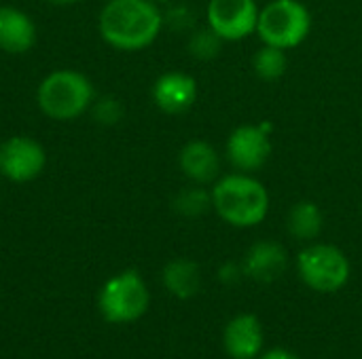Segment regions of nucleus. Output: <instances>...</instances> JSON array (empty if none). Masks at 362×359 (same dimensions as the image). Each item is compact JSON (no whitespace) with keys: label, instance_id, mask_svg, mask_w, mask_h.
Segmentation results:
<instances>
[{"label":"nucleus","instance_id":"f257e3e1","mask_svg":"<svg viewBox=\"0 0 362 359\" xmlns=\"http://www.w3.org/2000/svg\"><path fill=\"white\" fill-rule=\"evenodd\" d=\"M102 38L119 51H140L155 42L163 15L155 0H110L100 13Z\"/></svg>","mask_w":362,"mask_h":359},{"label":"nucleus","instance_id":"f03ea898","mask_svg":"<svg viewBox=\"0 0 362 359\" xmlns=\"http://www.w3.org/2000/svg\"><path fill=\"white\" fill-rule=\"evenodd\" d=\"M212 207L227 224L250 229L265 220L269 212V195L259 180L246 174H229L214 184Z\"/></svg>","mask_w":362,"mask_h":359},{"label":"nucleus","instance_id":"7ed1b4c3","mask_svg":"<svg viewBox=\"0 0 362 359\" xmlns=\"http://www.w3.org/2000/svg\"><path fill=\"white\" fill-rule=\"evenodd\" d=\"M36 99L49 118L72 121L93 104V85L76 70H55L38 85Z\"/></svg>","mask_w":362,"mask_h":359},{"label":"nucleus","instance_id":"20e7f679","mask_svg":"<svg viewBox=\"0 0 362 359\" xmlns=\"http://www.w3.org/2000/svg\"><path fill=\"white\" fill-rule=\"evenodd\" d=\"M312 30V15L299 0H272L259 13L257 34L278 49L299 47Z\"/></svg>","mask_w":362,"mask_h":359},{"label":"nucleus","instance_id":"39448f33","mask_svg":"<svg viewBox=\"0 0 362 359\" xmlns=\"http://www.w3.org/2000/svg\"><path fill=\"white\" fill-rule=\"evenodd\" d=\"M98 305L106 322L129 324L146 313L151 294L144 279L136 271H123L104 284Z\"/></svg>","mask_w":362,"mask_h":359},{"label":"nucleus","instance_id":"423d86ee","mask_svg":"<svg viewBox=\"0 0 362 359\" xmlns=\"http://www.w3.org/2000/svg\"><path fill=\"white\" fill-rule=\"evenodd\" d=\"M297 271L308 288L322 294L341 290L352 273L348 256L331 243H312L305 248L297 258Z\"/></svg>","mask_w":362,"mask_h":359},{"label":"nucleus","instance_id":"0eeeda50","mask_svg":"<svg viewBox=\"0 0 362 359\" xmlns=\"http://www.w3.org/2000/svg\"><path fill=\"white\" fill-rule=\"evenodd\" d=\"M259 6L255 0H210L208 25L223 40H242L257 32Z\"/></svg>","mask_w":362,"mask_h":359},{"label":"nucleus","instance_id":"6e6552de","mask_svg":"<svg viewBox=\"0 0 362 359\" xmlns=\"http://www.w3.org/2000/svg\"><path fill=\"white\" fill-rule=\"evenodd\" d=\"M272 125H242L238 127L229 140H227V159L229 163L240 171H257L261 169L269 154H272V142H269Z\"/></svg>","mask_w":362,"mask_h":359},{"label":"nucleus","instance_id":"1a4fd4ad","mask_svg":"<svg viewBox=\"0 0 362 359\" xmlns=\"http://www.w3.org/2000/svg\"><path fill=\"white\" fill-rule=\"evenodd\" d=\"M47 165L45 148L25 135L8 138L0 146V174L11 182H30Z\"/></svg>","mask_w":362,"mask_h":359},{"label":"nucleus","instance_id":"9d476101","mask_svg":"<svg viewBox=\"0 0 362 359\" xmlns=\"http://www.w3.org/2000/svg\"><path fill=\"white\" fill-rule=\"evenodd\" d=\"M263 324L252 313L235 315L223 332V347L233 359H257L263 353Z\"/></svg>","mask_w":362,"mask_h":359},{"label":"nucleus","instance_id":"9b49d317","mask_svg":"<svg viewBox=\"0 0 362 359\" xmlns=\"http://www.w3.org/2000/svg\"><path fill=\"white\" fill-rule=\"evenodd\" d=\"M197 97V83L185 72H165L153 87V99L159 110L168 114L187 112Z\"/></svg>","mask_w":362,"mask_h":359},{"label":"nucleus","instance_id":"f8f14e48","mask_svg":"<svg viewBox=\"0 0 362 359\" xmlns=\"http://www.w3.org/2000/svg\"><path fill=\"white\" fill-rule=\"evenodd\" d=\"M286 267H288V254L278 241H257L248 250L242 262L244 275L257 284L276 281L278 277L284 275Z\"/></svg>","mask_w":362,"mask_h":359},{"label":"nucleus","instance_id":"ddd939ff","mask_svg":"<svg viewBox=\"0 0 362 359\" xmlns=\"http://www.w3.org/2000/svg\"><path fill=\"white\" fill-rule=\"evenodd\" d=\"M182 174L193 180L195 184H210L218 178L221 174V159L216 150L202 140L189 142L178 157Z\"/></svg>","mask_w":362,"mask_h":359},{"label":"nucleus","instance_id":"4468645a","mask_svg":"<svg viewBox=\"0 0 362 359\" xmlns=\"http://www.w3.org/2000/svg\"><path fill=\"white\" fill-rule=\"evenodd\" d=\"M34 40V21L15 6H0V49L6 53H25Z\"/></svg>","mask_w":362,"mask_h":359},{"label":"nucleus","instance_id":"2eb2a0df","mask_svg":"<svg viewBox=\"0 0 362 359\" xmlns=\"http://www.w3.org/2000/svg\"><path fill=\"white\" fill-rule=\"evenodd\" d=\"M163 286L176 298H193L202 288V273L193 260L176 258L163 269Z\"/></svg>","mask_w":362,"mask_h":359},{"label":"nucleus","instance_id":"dca6fc26","mask_svg":"<svg viewBox=\"0 0 362 359\" xmlns=\"http://www.w3.org/2000/svg\"><path fill=\"white\" fill-rule=\"evenodd\" d=\"M322 212L316 203L312 201H299L291 207L288 218H286V226L288 233L299 239V241H312L320 235L322 231Z\"/></svg>","mask_w":362,"mask_h":359},{"label":"nucleus","instance_id":"f3484780","mask_svg":"<svg viewBox=\"0 0 362 359\" xmlns=\"http://www.w3.org/2000/svg\"><path fill=\"white\" fill-rule=\"evenodd\" d=\"M252 68H255L259 78H263V80H278L280 76H284V72L288 68V59H286L284 49L265 44L263 49H259L255 53Z\"/></svg>","mask_w":362,"mask_h":359},{"label":"nucleus","instance_id":"a211bd4d","mask_svg":"<svg viewBox=\"0 0 362 359\" xmlns=\"http://www.w3.org/2000/svg\"><path fill=\"white\" fill-rule=\"evenodd\" d=\"M212 207V193L204 188H185L174 199V209L185 218H199Z\"/></svg>","mask_w":362,"mask_h":359},{"label":"nucleus","instance_id":"6ab92c4d","mask_svg":"<svg viewBox=\"0 0 362 359\" xmlns=\"http://www.w3.org/2000/svg\"><path fill=\"white\" fill-rule=\"evenodd\" d=\"M223 42L225 40L208 25V28L197 30V32L191 34V38H189V51H191L193 57L206 61V59H214L221 53Z\"/></svg>","mask_w":362,"mask_h":359},{"label":"nucleus","instance_id":"aec40b11","mask_svg":"<svg viewBox=\"0 0 362 359\" xmlns=\"http://www.w3.org/2000/svg\"><path fill=\"white\" fill-rule=\"evenodd\" d=\"M93 116L102 125H117L123 116V108L115 97H102L93 104Z\"/></svg>","mask_w":362,"mask_h":359},{"label":"nucleus","instance_id":"412c9836","mask_svg":"<svg viewBox=\"0 0 362 359\" xmlns=\"http://www.w3.org/2000/svg\"><path fill=\"white\" fill-rule=\"evenodd\" d=\"M168 23L174 28V30H189L193 23H195V17H193V13L187 8V6H176V8H172L170 13H168ZM163 19V21H165Z\"/></svg>","mask_w":362,"mask_h":359},{"label":"nucleus","instance_id":"4be33fe9","mask_svg":"<svg viewBox=\"0 0 362 359\" xmlns=\"http://www.w3.org/2000/svg\"><path fill=\"white\" fill-rule=\"evenodd\" d=\"M242 275H244V269L238 267L235 262H227V264H223L221 271H218V279H221L223 284H227V286L238 284Z\"/></svg>","mask_w":362,"mask_h":359},{"label":"nucleus","instance_id":"5701e85b","mask_svg":"<svg viewBox=\"0 0 362 359\" xmlns=\"http://www.w3.org/2000/svg\"><path fill=\"white\" fill-rule=\"evenodd\" d=\"M257 359H299L293 351L284 349V347H274V349H267L263 351Z\"/></svg>","mask_w":362,"mask_h":359},{"label":"nucleus","instance_id":"b1692460","mask_svg":"<svg viewBox=\"0 0 362 359\" xmlns=\"http://www.w3.org/2000/svg\"><path fill=\"white\" fill-rule=\"evenodd\" d=\"M47 2L57 4V6H64V4H74V2H78V0H47Z\"/></svg>","mask_w":362,"mask_h":359},{"label":"nucleus","instance_id":"393cba45","mask_svg":"<svg viewBox=\"0 0 362 359\" xmlns=\"http://www.w3.org/2000/svg\"><path fill=\"white\" fill-rule=\"evenodd\" d=\"M155 2H168V0H155Z\"/></svg>","mask_w":362,"mask_h":359}]
</instances>
